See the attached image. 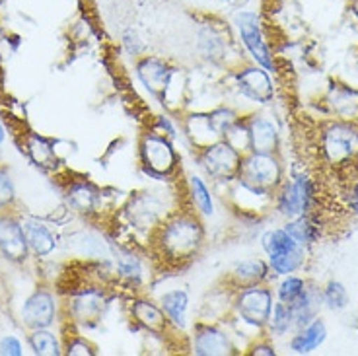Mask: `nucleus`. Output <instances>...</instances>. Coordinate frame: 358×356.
<instances>
[{
  "label": "nucleus",
  "mask_w": 358,
  "mask_h": 356,
  "mask_svg": "<svg viewBox=\"0 0 358 356\" xmlns=\"http://www.w3.org/2000/svg\"><path fill=\"white\" fill-rule=\"evenodd\" d=\"M350 6H352V12H355V16L358 18V0H352V2H350Z\"/></svg>",
  "instance_id": "obj_39"
},
{
  "label": "nucleus",
  "mask_w": 358,
  "mask_h": 356,
  "mask_svg": "<svg viewBox=\"0 0 358 356\" xmlns=\"http://www.w3.org/2000/svg\"><path fill=\"white\" fill-rule=\"evenodd\" d=\"M131 318L141 329L150 335H156V337H166L173 329V325L166 318L164 310L150 300H143V298L134 300L131 304Z\"/></svg>",
  "instance_id": "obj_16"
},
{
  "label": "nucleus",
  "mask_w": 358,
  "mask_h": 356,
  "mask_svg": "<svg viewBox=\"0 0 358 356\" xmlns=\"http://www.w3.org/2000/svg\"><path fill=\"white\" fill-rule=\"evenodd\" d=\"M251 355L253 356H273L275 355V347H271V345H267V343H261V345H255L253 347V350H251Z\"/></svg>",
  "instance_id": "obj_37"
},
{
  "label": "nucleus",
  "mask_w": 358,
  "mask_h": 356,
  "mask_svg": "<svg viewBox=\"0 0 358 356\" xmlns=\"http://www.w3.org/2000/svg\"><path fill=\"white\" fill-rule=\"evenodd\" d=\"M106 308H108V296L99 288H86L82 292L74 294L69 304L72 320L82 325H92L101 320Z\"/></svg>",
  "instance_id": "obj_11"
},
{
  "label": "nucleus",
  "mask_w": 358,
  "mask_h": 356,
  "mask_svg": "<svg viewBox=\"0 0 358 356\" xmlns=\"http://www.w3.org/2000/svg\"><path fill=\"white\" fill-rule=\"evenodd\" d=\"M322 298L323 302L327 304V308H331V310H343V308H347V304H349L347 288L341 285V283H335V280L325 286Z\"/></svg>",
  "instance_id": "obj_32"
},
{
  "label": "nucleus",
  "mask_w": 358,
  "mask_h": 356,
  "mask_svg": "<svg viewBox=\"0 0 358 356\" xmlns=\"http://www.w3.org/2000/svg\"><path fill=\"white\" fill-rule=\"evenodd\" d=\"M4 138H6V133H4V127L0 123V144L4 143Z\"/></svg>",
  "instance_id": "obj_40"
},
{
  "label": "nucleus",
  "mask_w": 358,
  "mask_h": 356,
  "mask_svg": "<svg viewBox=\"0 0 358 356\" xmlns=\"http://www.w3.org/2000/svg\"><path fill=\"white\" fill-rule=\"evenodd\" d=\"M22 226H24V234H26L27 248L34 255L45 257L55 250L57 243H55L53 234L49 232L47 226L36 222V220H26V222H22Z\"/></svg>",
  "instance_id": "obj_22"
},
{
  "label": "nucleus",
  "mask_w": 358,
  "mask_h": 356,
  "mask_svg": "<svg viewBox=\"0 0 358 356\" xmlns=\"http://www.w3.org/2000/svg\"><path fill=\"white\" fill-rule=\"evenodd\" d=\"M236 24H238V29H240L243 45L248 47V51L255 59V63L263 66L265 71H273V57H271V51H268L267 43L263 39V34H261L257 14H253V12H242L236 18Z\"/></svg>",
  "instance_id": "obj_9"
},
{
  "label": "nucleus",
  "mask_w": 358,
  "mask_h": 356,
  "mask_svg": "<svg viewBox=\"0 0 358 356\" xmlns=\"http://www.w3.org/2000/svg\"><path fill=\"white\" fill-rule=\"evenodd\" d=\"M0 355L2 356H22L24 355V348H22L20 339L14 337V335H6V337L0 339Z\"/></svg>",
  "instance_id": "obj_35"
},
{
  "label": "nucleus",
  "mask_w": 358,
  "mask_h": 356,
  "mask_svg": "<svg viewBox=\"0 0 358 356\" xmlns=\"http://www.w3.org/2000/svg\"><path fill=\"white\" fill-rule=\"evenodd\" d=\"M312 183L310 179L300 176L290 183H280V191L277 195V208L278 213L287 218H298L304 216L306 211L310 208L312 203Z\"/></svg>",
  "instance_id": "obj_8"
},
{
  "label": "nucleus",
  "mask_w": 358,
  "mask_h": 356,
  "mask_svg": "<svg viewBox=\"0 0 358 356\" xmlns=\"http://www.w3.org/2000/svg\"><path fill=\"white\" fill-rule=\"evenodd\" d=\"M173 69L166 61H162L158 57H143L136 63V76L143 82V86L154 98H160L164 101L166 90L171 80Z\"/></svg>",
  "instance_id": "obj_12"
},
{
  "label": "nucleus",
  "mask_w": 358,
  "mask_h": 356,
  "mask_svg": "<svg viewBox=\"0 0 358 356\" xmlns=\"http://www.w3.org/2000/svg\"><path fill=\"white\" fill-rule=\"evenodd\" d=\"M325 337H327L325 323L322 320H313L308 325H304V329L298 331L292 337L290 348L294 350L296 355H308V353H312L317 347H322Z\"/></svg>",
  "instance_id": "obj_20"
},
{
  "label": "nucleus",
  "mask_w": 358,
  "mask_h": 356,
  "mask_svg": "<svg viewBox=\"0 0 358 356\" xmlns=\"http://www.w3.org/2000/svg\"><path fill=\"white\" fill-rule=\"evenodd\" d=\"M238 181L243 187L265 195L271 191H277L282 183V168L275 154H259V152H248L243 154L242 168L238 173Z\"/></svg>",
  "instance_id": "obj_3"
},
{
  "label": "nucleus",
  "mask_w": 358,
  "mask_h": 356,
  "mask_svg": "<svg viewBox=\"0 0 358 356\" xmlns=\"http://www.w3.org/2000/svg\"><path fill=\"white\" fill-rule=\"evenodd\" d=\"M248 127V136H250V152H259V154H275L278 146L277 127L273 125L265 117H251L245 121Z\"/></svg>",
  "instance_id": "obj_18"
},
{
  "label": "nucleus",
  "mask_w": 358,
  "mask_h": 356,
  "mask_svg": "<svg viewBox=\"0 0 358 356\" xmlns=\"http://www.w3.org/2000/svg\"><path fill=\"white\" fill-rule=\"evenodd\" d=\"M117 275L121 276L129 285H136L143 280V263L134 255L133 251L119 250L115 253Z\"/></svg>",
  "instance_id": "obj_25"
},
{
  "label": "nucleus",
  "mask_w": 358,
  "mask_h": 356,
  "mask_svg": "<svg viewBox=\"0 0 358 356\" xmlns=\"http://www.w3.org/2000/svg\"><path fill=\"white\" fill-rule=\"evenodd\" d=\"M29 347L37 356H59L61 355V345L53 333L47 329H34L29 335Z\"/></svg>",
  "instance_id": "obj_28"
},
{
  "label": "nucleus",
  "mask_w": 358,
  "mask_h": 356,
  "mask_svg": "<svg viewBox=\"0 0 358 356\" xmlns=\"http://www.w3.org/2000/svg\"><path fill=\"white\" fill-rule=\"evenodd\" d=\"M349 205H350V208L355 211V213H358V183H357V185H355V187L350 189Z\"/></svg>",
  "instance_id": "obj_38"
},
{
  "label": "nucleus",
  "mask_w": 358,
  "mask_h": 356,
  "mask_svg": "<svg viewBox=\"0 0 358 356\" xmlns=\"http://www.w3.org/2000/svg\"><path fill=\"white\" fill-rule=\"evenodd\" d=\"M236 86L240 90V94L250 98L251 101H257V104H268L273 96H275V90H273V82L268 78L267 71L263 66H250V69H243L236 74Z\"/></svg>",
  "instance_id": "obj_14"
},
{
  "label": "nucleus",
  "mask_w": 358,
  "mask_h": 356,
  "mask_svg": "<svg viewBox=\"0 0 358 356\" xmlns=\"http://www.w3.org/2000/svg\"><path fill=\"white\" fill-rule=\"evenodd\" d=\"M189 199H191V206L197 208L201 216H210L215 213V203H213V195L210 189L206 187V183L199 176H191L187 181Z\"/></svg>",
  "instance_id": "obj_24"
},
{
  "label": "nucleus",
  "mask_w": 358,
  "mask_h": 356,
  "mask_svg": "<svg viewBox=\"0 0 358 356\" xmlns=\"http://www.w3.org/2000/svg\"><path fill=\"white\" fill-rule=\"evenodd\" d=\"M69 206L76 213L90 214L94 213L99 205V191L88 181H76L66 191Z\"/></svg>",
  "instance_id": "obj_21"
},
{
  "label": "nucleus",
  "mask_w": 358,
  "mask_h": 356,
  "mask_svg": "<svg viewBox=\"0 0 358 356\" xmlns=\"http://www.w3.org/2000/svg\"><path fill=\"white\" fill-rule=\"evenodd\" d=\"M66 355H71V356H94V355H96V350H94V347L90 345L86 339L76 337V339H72L71 343L66 345Z\"/></svg>",
  "instance_id": "obj_34"
},
{
  "label": "nucleus",
  "mask_w": 358,
  "mask_h": 356,
  "mask_svg": "<svg viewBox=\"0 0 358 356\" xmlns=\"http://www.w3.org/2000/svg\"><path fill=\"white\" fill-rule=\"evenodd\" d=\"M57 315L55 298L47 290L34 292L22 308V320L31 329H47L51 327Z\"/></svg>",
  "instance_id": "obj_15"
},
{
  "label": "nucleus",
  "mask_w": 358,
  "mask_h": 356,
  "mask_svg": "<svg viewBox=\"0 0 358 356\" xmlns=\"http://www.w3.org/2000/svg\"><path fill=\"white\" fill-rule=\"evenodd\" d=\"M243 154L226 138L208 144L199 150V164L205 169V173L215 181H234L238 179L240 168H242Z\"/></svg>",
  "instance_id": "obj_6"
},
{
  "label": "nucleus",
  "mask_w": 358,
  "mask_h": 356,
  "mask_svg": "<svg viewBox=\"0 0 358 356\" xmlns=\"http://www.w3.org/2000/svg\"><path fill=\"white\" fill-rule=\"evenodd\" d=\"M154 131L156 133L164 134V136H168V138H176V129H173V125H171V121L168 119V117L160 115L158 119H156V127H154Z\"/></svg>",
  "instance_id": "obj_36"
},
{
  "label": "nucleus",
  "mask_w": 358,
  "mask_h": 356,
  "mask_svg": "<svg viewBox=\"0 0 358 356\" xmlns=\"http://www.w3.org/2000/svg\"><path fill=\"white\" fill-rule=\"evenodd\" d=\"M261 245L267 253L268 267L277 275H290L304 263V245L298 243L285 228L268 230L261 238Z\"/></svg>",
  "instance_id": "obj_5"
},
{
  "label": "nucleus",
  "mask_w": 358,
  "mask_h": 356,
  "mask_svg": "<svg viewBox=\"0 0 358 356\" xmlns=\"http://www.w3.org/2000/svg\"><path fill=\"white\" fill-rule=\"evenodd\" d=\"M268 276V265L261 259H245L236 263L230 273L226 275V283L228 286H232L234 290H242L248 286L263 285Z\"/></svg>",
  "instance_id": "obj_17"
},
{
  "label": "nucleus",
  "mask_w": 358,
  "mask_h": 356,
  "mask_svg": "<svg viewBox=\"0 0 358 356\" xmlns=\"http://www.w3.org/2000/svg\"><path fill=\"white\" fill-rule=\"evenodd\" d=\"M138 158L144 173L150 178L164 179L176 173L179 156L168 136L156 133H144L138 143Z\"/></svg>",
  "instance_id": "obj_4"
},
{
  "label": "nucleus",
  "mask_w": 358,
  "mask_h": 356,
  "mask_svg": "<svg viewBox=\"0 0 358 356\" xmlns=\"http://www.w3.org/2000/svg\"><path fill=\"white\" fill-rule=\"evenodd\" d=\"M208 115V121H210V125L215 129V133L220 136V138H226V134L230 133L234 129V125L240 121V117L234 113L232 109H215V111H210V113H206Z\"/></svg>",
  "instance_id": "obj_30"
},
{
  "label": "nucleus",
  "mask_w": 358,
  "mask_h": 356,
  "mask_svg": "<svg viewBox=\"0 0 358 356\" xmlns=\"http://www.w3.org/2000/svg\"><path fill=\"white\" fill-rule=\"evenodd\" d=\"M205 243V226L195 211H179L154 230V248L164 261L181 265L199 255Z\"/></svg>",
  "instance_id": "obj_1"
},
{
  "label": "nucleus",
  "mask_w": 358,
  "mask_h": 356,
  "mask_svg": "<svg viewBox=\"0 0 358 356\" xmlns=\"http://www.w3.org/2000/svg\"><path fill=\"white\" fill-rule=\"evenodd\" d=\"M160 308L170 320L173 329H185L189 312V294L181 288L170 290L160 298Z\"/></svg>",
  "instance_id": "obj_19"
},
{
  "label": "nucleus",
  "mask_w": 358,
  "mask_h": 356,
  "mask_svg": "<svg viewBox=\"0 0 358 356\" xmlns=\"http://www.w3.org/2000/svg\"><path fill=\"white\" fill-rule=\"evenodd\" d=\"M193 353L199 356L234 355V345L228 333L210 323H197L193 331Z\"/></svg>",
  "instance_id": "obj_10"
},
{
  "label": "nucleus",
  "mask_w": 358,
  "mask_h": 356,
  "mask_svg": "<svg viewBox=\"0 0 358 356\" xmlns=\"http://www.w3.org/2000/svg\"><path fill=\"white\" fill-rule=\"evenodd\" d=\"M26 150L29 158L41 168H55L57 166V154L49 141H45L37 134H29L26 141Z\"/></svg>",
  "instance_id": "obj_26"
},
{
  "label": "nucleus",
  "mask_w": 358,
  "mask_h": 356,
  "mask_svg": "<svg viewBox=\"0 0 358 356\" xmlns=\"http://www.w3.org/2000/svg\"><path fill=\"white\" fill-rule=\"evenodd\" d=\"M234 310L240 321L251 327H267L271 310H273V292L263 285L248 286L236 292Z\"/></svg>",
  "instance_id": "obj_7"
},
{
  "label": "nucleus",
  "mask_w": 358,
  "mask_h": 356,
  "mask_svg": "<svg viewBox=\"0 0 358 356\" xmlns=\"http://www.w3.org/2000/svg\"><path fill=\"white\" fill-rule=\"evenodd\" d=\"M320 150L331 168H349L358 162V127L350 123H329L320 134Z\"/></svg>",
  "instance_id": "obj_2"
},
{
  "label": "nucleus",
  "mask_w": 358,
  "mask_h": 356,
  "mask_svg": "<svg viewBox=\"0 0 358 356\" xmlns=\"http://www.w3.org/2000/svg\"><path fill=\"white\" fill-rule=\"evenodd\" d=\"M268 329L273 331L275 335H285L290 331V327L294 325V313H292V308L288 304L280 302L278 300L273 310H271V318H268Z\"/></svg>",
  "instance_id": "obj_29"
},
{
  "label": "nucleus",
  "mask_w": 358,
  "mask_h": 356,
  "mask_svg": "<svg viewBox=\"0 0 358 356\" xmlns=\"http://www.w3.org/2000/svg\"><path fill=\"white\" fill-rule=\"evenodd\" d=\"M306 290V283L302 278H298V276H287L280 286H278V300L285 304H294Z\"/></svg>",
  "instance_id": "obj_31"
},
{
  "label": "nucleus",
  "mask_w": 358,
  "mask_h": 356,
  "mask_svg": "<svg viewBox=\"0 0 358 356\" xmlns=\"http://www.w3.org/2000/svg\"><path fill=\"white\" fill-rule=\"evenodd\" d=\"M285 230L294 238L298 243L302 245H308V243H313V241L320 238V226L313 222L310 216H298V218H292L290 222L285 226Z\"/></svg>",
  "instance_id": "obj_27"
},
{
  "label": "nucleus",
  "mask_w": 358,
  "mask_h": 356,
  "mask_svg": "<svg viewBox=\"0 0 358 356\" xmlns=\"http://www.w3.org/2000/svg\"><path fill=\"white\" fill-rule=\"evenodd\" d=\"M185 129H187L189 138L193 141V144L197 146L199 150L208 146V144L216 143V141H222L215 133V129L208 121V115H191L187 119V123H185Z\"/></svg>",
  "instance_id": "obj_23"
},
{
  "label": "nucleus",
  "mask_w": 358,
  "mask_h": 356,
  "mask_svg": "<svg viewBox=\"0 0 358 356\" xmlns=\"http://www.w3.org/2000/svg\"><path fill=\"white\" fill-rule=\"evenodd\" d=\"M16 199V189H14V181L10 178V171L0 166V211L8 208Z\"/></svg>",
  "instance_id": "obj_33"
},
{
  "label": "nucleus",
  "mask_w": 358,
  "mask_h": 356,
  "mask_svg": "<svg viewBox=\"0 0 358 356\" xmlns=\"http://www.w3.org/2000/svg\"><path fill=\"white\" fill-rule=\"evenodd\" d=\"M0 253L12 263L26 261L29 253L24 226L14 216H0Z\"/></svg>",
  "instance_id": "obj_13"
}]
</instances>
